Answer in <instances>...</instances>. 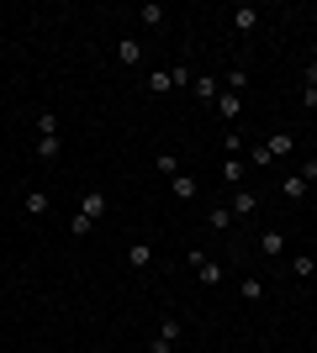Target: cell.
Instances as JSON below:
<instances>
[{"mask_svg":"<svg viewBox=\"0 0 317 353\" xmlns=\"http://www.w3.org/2000/svg\"><path fill=\"white\" fill-rule=\"evenodd\" d=\"M180 338H185V322H180V316H164L159 332L148 338V353H175V348H180Z\"/></svg>","mask_w":317,"mask_h":353,"instance_id":"obj_1","label":"cell"},{"mask_svg":"<svg viewBox=\"0 0 317 353\" xmlns=\"http://www.w3.org/2000/svg\"><path fill=\"white\" fill-rule=\"evenodd\" d=\"M312 179H317V159H307L302 169H296V174H286V185H280V190H286V201H302V195L312 190Z\"/></svg>","mask_w":317,"mask_h":353,"instance_id":"obj_2","label":"cell"},{"mask_svg":"<svg viewBox=\"0 0 317 353\" xmlns=\"http://www.w3.org/2000/svg\"><path fill=\"white\" fill-rule=\"evenodd\" d=\"M191 269H196V280L206 285V290H211V285H222V264H217V259H206L201 248H191Z\"/></svg>","mask_w":317,"mask_h":353,"instance_id":"obj_3","label":"cell"},{"mask_svg":"<svg viewBox=\"0 0 317 353\" xmlns=\"http://www.w3.org/2000/svg\"><path fill=\"white\" fill-rule=\"evenodd\" d=\"M211 111H217V117H222V121H238V117H243V95H233V90H222V95L211 101Z\"/></svg>","mask_w":317,"mask_h":353,"instance_id":"obj_4","label":"cell"},{"mask_svg":"<svg viewBox=\"0 0 317 353\" xmlns=\"http://www.w3.org/2000/svg\"><path fill=\"white\" fill-rule=\"evenodd\" d=\"M302 105H307V111H317V59L302 63Z\"/></svg>","mask_w":317,"mask_h":353,"instance_id":"obj_5","label":"cell"},{"mask_svg":"<svg viewBox=\"0 0 317 353\" xmlns=\"http://www.w3.org/2000/svg\"><path fill=\"white\" fill-rule=\"evenodd\" d=\"M227 211H233V216H238V221H249V216H254V211H259V195H254V190H233V201H227Z\"/></svg>","mask_w":317,"mask_h":353,"instance_id":"obj_6","label":"cell"},{"mask_svg":"<svg viewBox=\"0 0 317 353\" xmlns=\"http://www.w3.org/2000/svg\"><path fill=\"white\" fill-rule=\"evenodd\" d=\"M106 206H111V201H106V190H85V201H79V216H85V221H101Z\"/></svg>","mask_w":317,"mask_h":353,"instance_id":"obj_7","label":"cell"},{"mask_svg":"<svg viewBox=\"0 0 317 353\" xmlns=\"http://www.w3.org/2000/svg\"><path fill=\"white\" fill-rule=\"evenodd\" d=\"M196 190H201V179H196V174H185V169L169 179V195H175V201H196Z\"/></svg>","mask_w":317,"mask_h":353,"instance_id":"obj_8","label":"cell"},{"mask_svg":"<svg viewBox=\"0 0 317 353\" xmlns=\"http://www.w3.org/2000/svg\"><path fill=\"white\" fill-rule=\"evenodd\" d=\"M117 63L137 69V63H143V43H137V37H122V43H117Z\"/></svg>","mask_w":317,"mask_h":353,"instance_id":"obj_9","label":"cell"},{"mask_svg":"<svg viewBox=\"0 0 317 353\" xmlns=\"http://www.w3.org/2000/svg\"><path fill=\"white\" fill-rule=\"evenodd\" d=\"M21 211H27V216H48V211H53V195H48V190H27Z\"/></svg>","mask_w":317,"mask_h":353,"instance_id":"obj_10","label":"cell"},{"mask_svg":"<svg viewBox=\"0 0 317 353\" xmlns=\"http://www.w3.org/2000/svg\"><path fill=\"white\" fill-rule=\"evenodd\" d=\"M259 253H265V259H280V253H286V232H259Z\"/></svg>","mask_w":317,"mask_h":353,"instance_id":"obj_11","label":"cell"},{"mask_svg":"<svg viewBox=\"0 0 317 353\" xmlns=\"http://www.w3.org/2000/svg\"><path fill=\"white\" fill-rule=\"evenodd\" d=\"M265 148H270V159H291L296 137H291V132H270V137H265Z\"/></svg>","mask_w":317,"mask_h":353,"instance_id":"obj_12","label":"cell"},{"mask_svg":"<svg viewBox=\"0 0 317 353\" xmlns=\"http://www.w3.org/2000/svg\"><path fill=\"white\" fill-rule=\"evenodd\" d=\"M191 85H196V101H217V95H222V79H217V74H201Z\"/></svg>","mask_w":317,"mask_h":353,"instance_id":"obj_13","label":"cell"},{"mask_svg":"<svg viewBox=\"0 0 317 353\" xmlns=\"http://www.w3.org/2000/svg\"><path fill=\"white\" fill-rule=\"evenodd\" d=\"M32 153H37L43 163H53V159L64 153V137H37V143H32Z\"/></svg>","mask_w":317,"mask_h":353,"instance_id":"obj_14","label":"cell"},{"mask_svg":"<svg viewBox=\"0 0 317 353\" xmlns=\"http://www.w3.org/2000/svg\"><path fill=\"white\" fill-rule=\"evenodd\" d=\"M148 264H153L148 243H127V269H148Z\"/></svg>","mask_w":317,"mask_h":353,"instance_id":"obj_15","label":"cell"},{"mask_svg":"<svg viewBox=\"0 0 317 353\" xmlns=\"http://www.w3.org/2000/svg\"><path fill=\"white\" fill-rule=\"evenodd\" d=\"M259 27V11L254 6H238V11H233V32H254Z\"/></svg>","mask_w":317,"mask_h":353,"instance_id":"obj_16","label":"cell"},{"mask_svg":"<svg viewBox=\"0 0 317 353\" xmlns=\"http://www.w3.org/2000/svg\"><path fill=\"white\" fill-rule=\"evenodd\" d=\"M291 274H296V280H312V274H317V259H312V253H296V259H291Z\"/></svg>","mask_w":317,"mask_h":353,"instance_id":"obj_17","label":"cell"},{"mask_svg":"<svg viewBox=\"0 0 317 353\" xmlns=\"http://www.w3.org/2000/svg\"><path fill=\"white\" fill-rule=\"evenodd\" d=\"M148 90H153V95H169V90H175V74H169V69H153L148 74Z\"/></svg>","mask_w":317,"mask_h":353,"instance_id":"obj_18","label":"cell"},{"mask_svg":"<svg viewBox=\"0 0 317 353\" xmlns=\"http://www.w3.org/2000/svg\"><path fill=\"white\" fill-rule=\"evenodd\" d=\"M206 227H211V232H227V227H233V211H227V206H211L206 211Z\"/></svg>","mask_w":317,"mask_h":353,"instance_id":"obj_19","label":"cell"},{"mask_svg":"<svg viewBox=\"0 0 317 353\" xmlns=\"http://www.w3.org/2000/svg\"><path fill=\"white\" fill-rule=\"evenodd\" d=\"M243 159H249V169H270V148H265V143H254V148H249V153H243Z\"/></svg>","mask_w":317,"mask_h":353,"instance_id":"obj_20","label":"cell"},{"mask_svg":"<svg viewBox=\"0 0 317 353\" xmlns=\"http://www.w3.org/2000/svg\"><path fill=\"white\" fill-rule=\"evenodd\" d=\"M137 21H143L148 32H164V11H159V6H143V11H137Z\"/></svg>","mask_w":317,"mask_h":353,"instance_id":"obj_21","label":"cell"},{"mask_svg":"<svg viewBox=\"0 0 317 353\" xmlns=\"http://www.w3.org/2000/svg\"><path fill=\"white\" fill-rule=\"evenodd\" d=\"M243 301H249V306H259V301H265V280H259V274H249V280H243Z\"/></svg>","mask_w":317,"mask_h":353,"instance_id":"obj_22","label":"cell"},{"mask_svg":"<svg viewBox=\"0 0 317 353\" xmlns=\"http://www.w3.org/2000/svg\"><path fill=\"white\" fill-rule=\"evenodd\" d=\"M243 85H249V69H227V74H222V90H233V95H243Z\"/></svg>","mask_w":317,"mask_h":353,"instance_id":"obj_23","label":"cell"},{"mask_svg":"<svg viewBox=\"0 0 317 353\" xmlns=\"http://www.w3.org/2000/svg\"><path fill=\"white\" fill-rule=\"evenodd\" d=\"M222 153L227 159H243V153H249V148H243V132H222Z\"/></svg>","mask_w":317,"mask_h":353,"instance_id":"obj_24","label":"cell"},{"mask_svg":"<svg viewBox=\"0 0 317 353\" xmlns=\"http://www.w3.org/2000/svg\"><path fill=\"white\" fill-rule=\"evenodd\" d=\"M222 179L243 190V159H222Z\"/></svg>","mask_w":317,"mask_h":353,"instance_id":"obj_25","label":"cell"},{"mask_svg":"<svg viewBox=\"0 0 317 353\" xmlns=\"http://www.w3.org/2000/svg\"><path fill=\"white\" fill-rule=\"evenodd\" d=\"M37 137H59V117L53 111H37Z\"/></svg>","mask_w":317,"mask_h":353,"instance_id":"obj_26","label":"cell"},{"mask_svg":"<svg viewBox=\"0 0 317 353\" xmlns=\"http://www.w3.org/2000/svg\"><path fill=\"white\" fill-rule=\"evenodd\" d=\"M159 174L175 179V174H180V159H175V153H159Z\"/></svg>","mask_w":317,"mask_h":353,"instance_id":"obj_27","label":"cell"},{"mask_svg":"<svg viewBox=\"0 0 317 353\" xmlns=\"http://www.w3.org/2000/svg\"><path fill=\"white\" fill-rule=\"evenodd\" d=\"M69 232H75V237H90V232H95V221H85V216L75 211V221H69Z\"/></svg>","mask_w":317,"mask_h":353,"instance_id":"obj_28","label":"cell"},{"mask_svg":"<svg viewBox=\"0 0 317 353\" xmlns=\"http://www.w3.org/2000/svg\"><path fill=\"white\" fill-rule=\"evenodd\" d=\"M169 74H175V90H185V85H191V63H175Z\"/></svg>","mask_w":317,"mask_h":353,"instance_id":"obj_29","label":"cell"}]
</instances>
